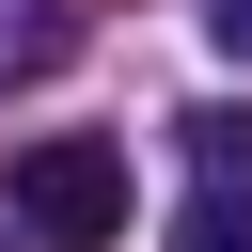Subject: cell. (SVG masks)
<instances>
[{"label": "cell", "instance_id": "1", "mask_svg": "<svg viewBox=\"0 0 252 252\" xmlns=\"http://www.w3.org/2000/svg\"><path fill=\"white\" fill-rule=\"evenodd\" d=\"M0 189H16V220H32L47 252H110V236H126V142H79V126H63V142H16Z\"/></svg>", "mask_w": 252, "mask_h": 252}, {"label": "cell", "instance_id": "3", "mask_svg": "<svg viewBox=\"0 0 252 252\" xmlns=\"http://www.w3.org/2000/svg\"><path fill=\"white\" fill-rule=\"evenodd\" d=\"M173 252H252V205H236V189H220V173H205V205H189V220H173Z\"/></svg>", "mask_w": 252, "mask_h": 252}, {"label": "cell", "instance_id": "2", "mask_svg": "<svg viewBox=\"0 0 252 252\" xmlns=\"http://www.w3.org/2000/svg\"><path fill=\"white\" fill-rule=\"evenodd\" d=\"M189 158H205L220 189H252V110H189Z\"/></svg>", "mask_w": 252, "mask_h": 252}, {"label": "cell", "instance_id": "4", "mask_svg": "<svg viewBox=\"0 0 252 252\" xmlns=\"http://www.w3.org/2000/svg\"><path fill=\"white\" fill-rule=\"evenodd\" d=\"M205 32H220V47H236V63H252V0H205Z\"/></svg>", "mask_w": 252, "mask_h": 252}]
</instances>
